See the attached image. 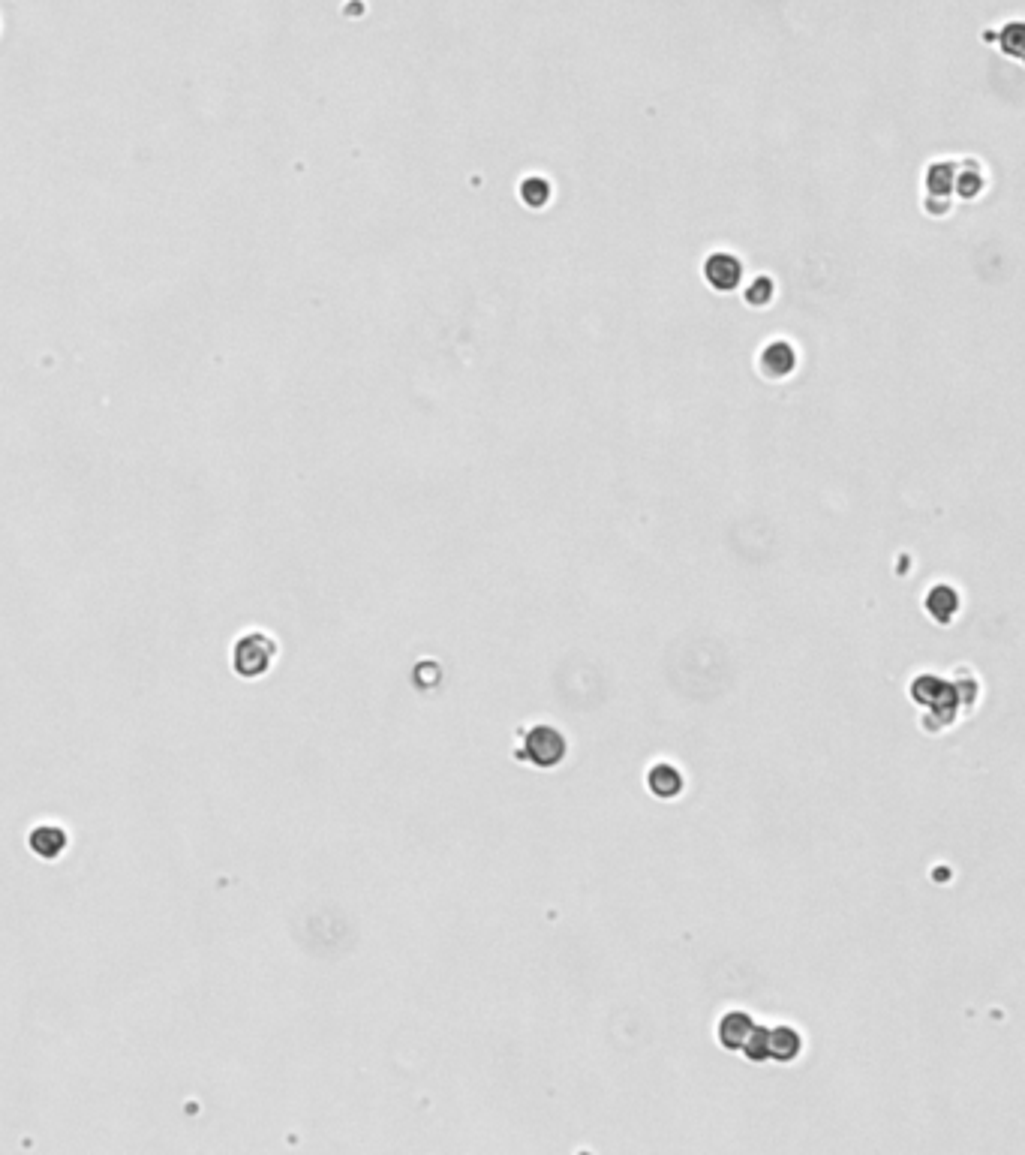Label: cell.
Listing matches in <instances>:
<instances>
[{
  "label": "cell",
  "mask_w": 1025,
  "mask_h": 1155,
  "mask_svg": "<svg viewBox=\"0 0 1025 1155\" xmlns=\"http://www.w3.org/2000/svg\"><path fill=\"white\" fill-rule=\"evenodd\" d=\"M274 656H277V644L274 638L262 635V632H250L244 635L238 644H235V653H232V665H235V674L238 677H262L271 665H274Z\"/></svg>",
  "instance_id": "6da1fadb"
},
{
  "label": "cell",
  "mask_w": 1025,
  "mask_h": 1155,
  "mask_svg": "<svg viewBox=\"0 0 1025 1155\" xmlns=\"http://www.w3.org/2000/svg\"><path fill=\"white\" fill-rule=\"evenodd\" d=\"M704 280L716 292H734L743 280V262L731 253H713L704 262Z\"/></svg>",
  "instance_id": "7a4b0ae2"
},
{
  "label": "cell",
  "mask_w": 1025,
  "mask_h": 1155,
  "mask_svg": "<svg viewBox=\"0 0 1025 1155\" xmlns=\"http://www.w3.org/2000/svg\"><path fill=\"white\" fill-rule=\"evenodd\" d=\"M758 370L770 379H788L797 370V349L788 340H770L758 355Z\"/></svg>",
  "instance_id": "3957f363"
},
{
  "label": "cell",
  "mask_w": 1025,
  "mask_h": 1155,
  "mask_svg": "<svg viewBox=\"0 0 1025 1155\" xmlns=\"http://www.w3.org/2000/svg\"><path fill=\"white\" fill-rule=\"evenodd\" d=\"M28 849L43 861H58L61 852L67 849V834L55 825H37L28 834Z\"/></svg>",
  "instance_id": "277c9868"
},
{
  "label": "cell",
  "mask_w": 1025,
  "mask_h": 1155,
  "mask_svg": "<svg viewBox=\"0 0 1025 1155\" xmlns=\"http://www.w3.org/2000/svg\"><path fill=\"white\" fill-rule=\"evenodd\" d=\"M953 181H956V166L950 160H938L926 169L923 175V184H926V193L929 199H947L953 193Z\"/></svg>",
  "instance_id": "5b68a950"
},
{
  "label": "cell",
  "mask_w": 1025,
  "mask_h": 1155,
  "mask_svg": "<svg viewBox=\"0 0 1025 1155\" xmlns=\"http://www.w3.org/2000/svg\"><path fill=\"white\" fill-rule=\"evenodd\" d=\"M521 199L530 205V208H545L551 202V184L542 178V175H533L521 184Z\"/></svg>",
  "instance_id": "8992f818"
},
{
  "label": "cell",
  "mask_w": 1025,
  "mask_h": 1155,
  "mask_svg": "<svg viewBox=\"0 0 1025 1155\" xmlns=\"http://www.w3.org/2000/svg\"><path fill=\"white\" fill-rule=\"evenodd\" d=\"M998 46L1010 58H1022V22H1007L998 34Z\"/></svg>",
  "instance_id": "52a82bcc"
},
{
  "label": "cell",
  "mask_w": 1025,
  "mask_h": 1155,
  "mask_svg": "<svg viewBox=\"0 0 1025 1155\" xmlns=\"http://www.w3.org/2000/svg\"><path fill=\"white\" fill-rule=\"evenodd\" d=\"M773 295H776L773 280H770V277H755V280L749 283V289H746V304H752V307H767V304L773 301Z\"/></svg>",
  "instance_id": "ba28073f"
},
{
  "label": "cell",
  "mask_w": 1025,
  "mask_h": 1155,
  "mask_svg": "<svg viewBox=\"0 0 1025 1155\" xmlns=\"http://www.w3.org/2000/svg\"><path fill=\"white\" fill-rule=\"evenodd\" d=\"M953 184H956V193H959L962 199H974V196L983 190V178H980L977 172H965V175H959Z\"/></svg>",
  "instance_id": "9c48e42d"
}]
</instances>
